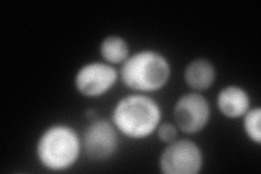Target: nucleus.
<instances>
[{"label": "nucleus", "mask_w": 261, "mask_h": 174, "mask_svg": "<svg viewBox=\"0 0 261 174\" xmlns=\"http://www.w3.org/2000/svg\"><path fill=\"white\" fill-rule=\"evenodd\" d=\"M243 131L252 144L260 146L261 144V109L254 107L244 114L242 118Z\"/></svg>", "instance_id": "obj_11"}, {"label": "nucleus", "mask_w": 261, "mask_h": 174, "mask_svg": "<svg viewBox=\"0 0 261 174\" xmlns=\"http://www.w3.org/2000/svg\"><path fill=\"white\" fill-rule=\"evenodd\" d=\"M110 121L121 136L143 140L156 133L162 122V109L151 96L133 93L116 103Z\"/></svg>", "instance_id": "obj_1"}, {"label": "nucleus", "mask_w": 261, "mask_h": 174, "mask_svg": "<svg viewBox=\"0 0 261 174\" xmlns=\"http://www.w3.org/2000/svg\"><path fill=\"white\" fill-rule=\"evenodd\" d=\"M159 140L163 144H171L178 138V129L174 123L161 122L156 131Z\"/></svg>", "instance_id": "obj_12"}, {"label": "nucleus", "mask_w": 261, "mask_h": 174, "mask_svg": "<svg viewBox=\"0 0 261 174\" xmlns=\"http://www.w3.org/2000/svg\"><path fill=\"white\" fill-rule=\"evenodd\" d=\"M174 124L178 131L195 135L205 130L211 119V107L201 93L190 92L177 98L173 107Z\"/></svg>", "instance_id": "obj_7"}, {"label": "nucleus", "mask_w": 261, "mask_h": 174, "mask_svg": "<svg viewBox=\"0 0 261 174\" xmlns=\"http://www.w3.org/2000/svg\"><path fill=\"white\" fill-rule=\"evenodd\" d=\"M102 61L112 65L123 64L130 55L128 41L120 35L106 36L99 44Z\"/></svg>", "instance_id": "obj_10"}, {"label": "nucleus", "mask_w": 261, "mask_h": 174, "mask_svg": "<svg viewBox=\"0 0 261 174\" xmlns=\"http://www.w3.org/2000/svg\"><path fill=\"white\" fill-rule=\"evenodd\" d=\"M183 78L185 84L193 92L201 93L215 84L217 70L215 64L206 58H196L186 64Z\"/></svg>", "instance_id": "obj_9"}, {"label": "nucleus", "mask_w": 261, "mask_h": 174, "mask_svg": "<svg viewBox=\"0 0 261 174\" xmlns=\"http://www.w3.org/2000/svg\"><path fill=\"white\" fill-rule=\"evenodd\" d=\"M120 133L110 120L94 119L82 134L83 154L95 162H103L117 155Z\"/></svg>", "instance_id": "obj_5"}, {"label": "nucleus", "mask_w": 261, "mask_h": 174, "mask_svg": "<svg viewBox=\"0 0 261 174\" xmlns=\"http://www.w3.org/2000/svg\"><path fill=\"white\" fill-rule=\"evenodd\" d=\"M83 154L82 135L70 124L54 123L45 128L35 143V157L50 172L69 171Z\"/></svg>", "instance_id": "obj_2"}, {"label": "nucleus", "mask_w": 261, "mask_h": 174, "mask_svg": "<svg viewBox=\"0 0 261 174\" xmlns=\"http://www.w3.org/2000/svg\"><path fill=\"white\" fill-rule=\"evenodd\" d=\"M217 107L224 118L242 119L251 108V98L247 89L235 84L225 85L219 90Z\"/></svg>", "instance_id": "obj_8"}, {"label": "nucleus", "mask_w": 261, "mask_h": 174, "mask_svg": "<svg viewBox=\"0 0 261 174\" xmlns=\"http://www.w3.org/2000/svg\"><path fill=\"white\" fill-rule=\"evenodd\" d=\"M205 164L201 147L191 139H175L168 144L159 157V170L163 174H198Z\"/></svg>", "instance_id": "obj_4"}, {"label": "nucleus", "mask_w": 261, "mask_h": 174, "mask_svg": "<svg viewBox=\"0 0 261 174\" xmlns=\"http://www.w3.org/2000/svg\"><path fill=\"white\" fill-rule=\"evenodd\" d=\"M170 60L156 49L145 48L130 54L121 64L120 80L133 93L153 94L165 88L171 79Z\"/></svg>", "instance_id": "obj_3"}, {"label": "nucleus", "mask_w": 261, "mask_h": 174, "mask_svg": "<svg viewBox=\"0 0 261 174\" xmlns=\"http://www.w3.org/2000/svg\"><path fill=\"white\" fill-rule=\"evenodd\" d=\"M119 80L120 74L114 65L105 61H92L81 65L73 83L80 95L95 99L108 94Z\"/></svg>", "instance_id": "obj_6"}]
</instances>
